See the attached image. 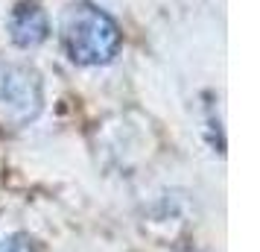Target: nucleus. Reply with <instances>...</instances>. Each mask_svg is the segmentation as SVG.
<instances>
[{"mask_svg":"<svg viewBox=\"0 0 260 252\" xmlns=\"http://www.w3.org/2000/svg\"><path fill=\"white\" fill-rule=\"evenodd\" d=\"M61 41L73 62L79 65H106L117 56L123 33L114 18L96 9L94 3H76L68 9L61 24Z\"/></svg>","mask_w":260,"mask_h":252,"instance_id":"obj_1","label":"nucleus"},{"mask_svg":"<svg viewBox=\"0 0 260 252\" xmlns=\"http://www.w3.org/2000/svg\"><path fill=\"white\" fill-rule=\"evenodd\" d=\"M44 106L41 76L26 65H9L0 73V115L6 123L24 126L38 118Z\"/></svg>","mask_w":260,"mask_h":252,"instance_id":"obj_2","label":"nucleus"},{"mask_svg":"<svg viewBox=\"0 0 260 252\" xmlns=\"http://www.w3.org/2000/svg\"><path fill=\"white\" fill-rule=\"evenodd\" d=\"M12 38L21 47H36L47 38V15L36 3H24L18 6L12 15Z\"/></svg>","mask_w":260,"mask_h":252,"instance_id":"obj_3","label":"nucleus"},{"mask_svg":"<svg viewBox=\"0 0 260 252\" xmlns=\"http://www.w3.org/2000/svg\"><path fill=\"white\" fill-rule=\"evenodd\" d=\"M0 252H38V249L26 235H12V238H6L0 243Z\"/></svg>","mask_w":260,"mask_h":252,"instance_id":"obj_4","label":"nucleus"}]
</instances>
